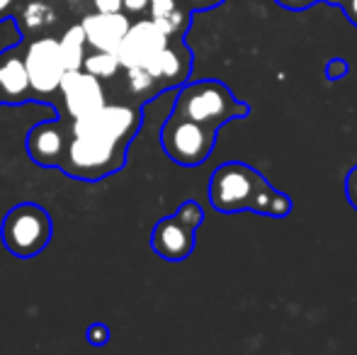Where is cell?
Returning a JSON list of instances; mask_svg holds the SVG:
<instances>
[{
    "label": "cell",
    "mask_w": 357,
    "mask_h": 355,
    "mask_svg": "<svg viewBox=\"0 0 357 355\" xmlns=\"http://www.w3.org/2000/svg\"><path fill=\"white\" fill-rule=\"evenodd\" d=\"M142 105H100L83 117L68 119L71 139L61 171L68 178L98 183L122 171L132 139L142 129Z\"/></svg>",
    "instance_id": "obj_1"
},
{
    "label": "cell",
    "mask_w": 357,
    "mask_h": 355,
    "mask_svg": "<svg viewBox=\"0 0 357 355\" xmlns=\"http://www.w3.org/2000/svg\"><path fill=\"white\" fill-rule=\"evenodd\" d=\"M209 202L216 212H241L250 209L270 217H284L291 212L289 195L275 190L255 168L231 161L219 166L209 180Z\"/></svg>",
    "instance_id": "obj_2"
},
{
    "label": "cell",
    "mask_w": 357,
    "mask_h": 355,
    "mask_svg": "<svg viewBox=\"0 0 357 355\" xmlns=\"http://www.w3.org/2000/svg\"><path fill=\"white\" fill-rule=\"evenodd\" d=\"M173 114L221 129L231 119L248 117L250 107L241 103L221 81L209 78V81L183 83L178 98H175Z\"/></svg>",
    "instance_id": "obj_3"
},
{
    "label": "cell",
    "mask_w": 357,
    "mask_h": 355,
    "mask_svg": "<svg viewBox=\"0 0 357 355\" xmlns=\"http://www.w3.org/2000/svg\"><path fill=\"white\" fill-rule=\"evenodd\" d=\"M54 222L52 214L37 202H20L3 217L0 224V241L15 258L39 256L52 243Z\"/></svg>",
    "instance_id": "obj_4"
},
{
    "label": "cell",
    "mask_w": 357,
    "mask_h": 355,
    "mask_svg": "<svg viewBox=\"0 0 357 355\" xmlns=\"http://www.w3.org/2000/svg\"><path fill=\"white\" fill-rule=\"evenodd\" d=\"M216 134H219V127L192 122V119L170 112L160 127V146L173 163L195 168L202 166L212 156Z\"/></svg>",
    "instance_id": "obj_5"
},
{
    "label": "cell",
    "mask_w": 357,
    "mask_h": 355,
    "mask_svg": "<svg viewBox=\"0 0 357 355\" xmlns=\"http://www.w3.org/2000/svg\"><path fill=\"white\" fill-rule=\"evenodd\" d=\"M24 68H27L29 86H32L34 100H49L59 93V83L63 76V61L59 52V39L37 37L24 47L22 52Z\"/></svg>",
    "instance_id": "obj_6"
},
{
    "label": "cell",
    "mask_w": 357,
    "mask_h": 355,
    "mask_svg": "<svg viewBox=\"0 0 357 355\" xmlns=\"http://www.w3.org/2000/svg\"><path fill=\"white\" fill-rule=\"evenodd\" d=\"M142 68L149 73L153 93L160 95L165 90L188 83L190 73H192V52L185 47L183 39H168V44L158 49Z\"/></svg>",
    "instance_id": "obj_7"
},
{
    "label": "cell",
    "mask_w": 357,
    "mask_h": 355,
    "mask_svg": "<svg viewBox=\"0 0 357 355\" xmlns=\"http://www.w3.org/2000/svg\"><path fill=\"white\" fill-rule=\"evenodd\" d=\"M68 139H71V129L68 122H61V117L39 122L29 129L24 146L27 153L37 166L42 168H61L63 156H66Z\"/></svg>",
    "instance_id": "obj_8"
},
{
    "label": "cell",
    "mask_w": 357,
    "mask_h": 355,
    "mask_svg": "<svg viewBox=\"0 0 357 355\" xmlns=\"http://www.w3.org/2000/svg\"><path fill=\"white\" fill-rule=\"evenodd\" d=\"M59 93H61V98H63V109H66L68 119L83 117V114L93 112L100 105L107 103L100 78H95L93 73H88L85 68L63 71L61 83H59Z\"/></svg>",
    "instance_id": "obj_9"
},
{
    "label": "cell",
    "mask_w": 357,
    "mask_h": 355,
    "mask_svg": "<svg viewBox=\"0 0 357 355\" xmlns=\"http://www.w3.org/2000/svg\"><path fill=\"white\" fill-rule=\"evenodd\" d=\"M168 44V37L158 29V24L153 20H139L132 22L127 29V34L122 37L119 47L114 49L119 59V68H137L144 66L151 56H153L158 49H163Z\"/></svg>",
    "instance_id": "obj_10"
},
{
    "label": "cell",
    "mask_w": 357,
    "mask_h": 355,
    "mask_svg": "<svg viewBox=\"0 0 357 355\" xmlns=\"http://www.w3.org/2000/svg\"><path fill=\"white\" fill-rule=\"evenodd\" d=\"M195 234H197V229L188 227L183 219L170 214V217H163L153 227V232H151V248H153L155 256H160L163 261L180 263L192 256Z\"/></svg>",
    "instance_id": "obj_11"
},
{
    "label": "cell",
    "mask_w": 357,
    "mask_h": 355,
    "mask_svg": "<svg viewBox=\"0 0 357 355\" xmlns=\"http://www.w3.org/2000/svg\"><path fill=\"white\" fill-rule=\"evenodd\" d=\"M37 103L22 59V44L0 52V105Z\"/></svg>",
    "instance_id": "obj_12"
},
{
    "label": "cell",
    "mask_w": 357,
    "mask_h": 355,
    "mask_svg": "<svg viewBox=\"0 0 357 355\" xmlns=\"http://www.w3.org/2000/svg\"><path fill=\"white\" fill-rule=\"evenodd\" d=\"M129 24L132 22H129L124 10H119V13H98L95 10L93 15H85L80 27L88 39V47L98 49V52H114L127 34Z\"/></svg>",
    "instance_id": "obj_13"
},
{
    "label": "cell",
    "mask_w": 357,
    "mask_h": 355,
    "mask_svg": "<svg viewBox=\"0 0 357 355\" xmlns=\"http://www.w3.org/2000/svg\"><path fill=\"white\" fill-rule=\"evenodd\" d=\"M146 10L168 39H183L192 22V13L180 0H149Z\"/></svg>",
    "instance_id": "obj_14"
},
{
    "label": "cell",
    "mask_w": 357,
    "mask_h": 355,
    "mask_svg": "<svg viewBox=\"0 0 357 355\" xmlns=\"http://www.w3.org/2000/svg\"><path fill=\"white\" fill-rule=\"evenodd\" d=\"M59 52H61L63 68L71 71V68H83V59L88 54V39L80 24H73L63 32V37L59 39Z\"/></svg>",
    "instance_id": "obj_15"
},
{
    "label": "cell",
    "mask_w": 357,
    "mask_h": 355,
    "mask_svg": "<svg viewBox=\"0 0 357 355\" xmlns=\"http://www.w3.org/2000/svg\"><path fill=\"white\" fill-rule=\"evenodd\" d=\"M83 68L88 73H93L95 78L105 81V78H112L119 71V59L114 52H98V49H93V54H85Z\"/></svg>",
    "instance_id": "obj_16"
},
{
    "label": "cell",
    "mask_w": 357,
    "mask_h": 355,
    "mask_svg": "<svg viewBox=\"0 0 357 355\" xmlns=\"http://www.w3.org/2000/svg\"><path fill=\"white\" fill-rule=\"evenodd\" d=\"M54 20H56V13L49 8L47 3H29L27 8L22 10V22L27 24L29 29H44V27H52Z\"/></svg>",
    "instance_id": "obj_17"
},
{
    "label": "cell",
    "mask_w": 357,
    "mask_h": 355,
    "mask_svg": "<svg viewBox=\"0 0 357 355\" xmlns=\"http://www.w3.org/2000/svg\"><path fill=\"white\" fill-rule=\"evenodd\" d=\"M24 42V29L13 15H0V52L20 47Z\"/></svg>",
    "instance_id": "obj_18"
},
{
    "label": "cell",
    "mask_w": 357,
    "mask_h": 355,
    "mask_svg": "<svg viewBox=\"0 0 357 355\" xmlns=\"http://www.w3.org/2000/svg\"><path fill=\"white\" fill-rule=\"evenodd\" d=\"M175 217L178 219H183L188 227H192V229H199L202 227V222H204V209L199 207L197 202H192V199H188V202H183L178 207V212H175Z\"/></svg>",
    "instance_id": "obj_19"
},
{
    "label": "cell",
    "mask_w": 357,
    "mask_h": 355,
    "mask_svg": "<svg viewBox=\"0 0 357 355\" xmlns=\"http://www.w3.org/2000/svg\"><path fill=\"white\" fill-rule=\"evenodd\" d=\"M85 338H88V343L90 346H107V341H109V328H107V324H102V322H95V324H90L88 326V331H85Z\"/></svg>",
    "instance_id": "obj_20"
},
{
    "label": "cell",
    "mask_w": 357,
    "mask_h": 355,
    "mask_svg": "<svg viewBox=\"0 0 357 355\" xmlns=\"http://www.w3.org/2000/svg\"><path fill=\"white\" fill-rule=\"evenodd\" d=\"M345 73H348V61H345V59L335 56L326 63V76H328L331 81H338V78H343Z\"/></svg>",
    "instance_id": "obj_21"
},
{
    "label": "cell",
    "mask_w": 357,
    "mask_h": 355,
    "mask_svg": "<svg viewBox=\"0 0 357 355\" xmlns=\"http://www.w3.org/2000/svg\"><path fill=\"white\" fill-rule=\"evenodd\" d=\"M190 13H202V10H214L219 8L224 0H180Z\"/></svg>",
    "instance_id": "obj_22"
},
{
    "label": "cell",
    "mask_w": 357,
    "mask_h": 355,
    "mask_svg": "<svg viewBox=\"0 0 357 355\" xmlns=\"http://www.w3.org/2000/svg\"><path fill=\"white\" fill-rule=\"evenodd\" d=\"M345 192H348L350 204L357 209V168H353L348 173V178H345Z\"/></svg>",
    "instance_id": "obj_23"
},
{
    "label": "cell",
    "mask_w": 357,
    "mask_h": 355,
    "mask_svg": "<svg viewBox=\"0 0 357 355\" xmlns=\"http://www.w3.org/2000/svg\"><path fill=\"white\" fill-rule=\"evenodd\" d=\"M98 13H119L122 10V0H93Z\"/></svg>",
    "instance_id": "obj_24"
},
{
    "label": "cell",
    "mask_w": 357,
    "mask_h": 355,
    "mask_svg": "<svg viewBox=\"0 0 357 355\" xmlns=\"http://www.w3.org/2000/svg\"><path fill=\"white\" fill-rule=\"evenodd\" d=\"M275 3H278L280 8H284V10H306V8H311L314 3H319V0H275Z\"/></svg>",
    "instance_id": "obj_25"
},
{
    "label": "cell",
    "mask_w": 357,
    "mask_h": 355,
    "mask_svg": "<svg viewBox=\"0 0 357 355\" xmlns=\"http://www.w3.org/2000/svg\"><path fill=\"white\" fill-rule=\"evenodd\" d=\"M146 5H149V0H122V10H127V13H132V15L144 13Z\"/></svg>",
    "instance_id": "obj_26"
},
{
    "label": "cell",
    "mask_w": 357,
    "mask_h": 355,
    "mask_svg": "<svg viewBox=\"0 0 357 355\" xmlns=\"http://www.w3.org/2000/svg\"><path fill=\"white\" fill-rule=\"evenodd\" d=\"M13 3L15 0H0V15H5L10 8H13Z\"/></svg>",
    "instance_id": "obj_27"
}]
</instances>
